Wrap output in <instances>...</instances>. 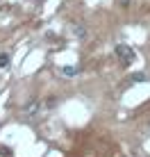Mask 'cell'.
Returning <instances> with one entry per match:
<instances>
[{"mask_svg":"<svg viewBox=\"0 0 150 157\" xmlns=\"http://www.w3.org/2000/svg\"><path fill=\"white\" fill-rule=\"evenodd\" d=\"M116 57L121 59L123 66H132V64H134V50H132L130 46H125V43H118V46H116Z\"/></svg>","mask_w":150,"mask_h":157,"instance_id":"6da1fadb","label":"cell"},{"mask_svg":"<svg viewBox=\"0 0 150 157\" xmlns=\"http://www.w3.org/2000/svg\"><path fill=\"white\" fill-rule=\"evenodd\" d=\"M62 75L64 78H73V75H77V68L75 66H62Z\"/></svg>","mask_w":150,"mask_h":157,"instance_id":"7a4b0ae2","label":"cell"},{"mask_svg":"<svg viewBox=\"0 0 150 157\" xmlns=\"http://www.w3.org/2000/svg\"><path fill=\"white\" fill-rule=\"evenodd\" d=\"M132 80H134V82H143V80H148V75L146 73H134V75H132Z\"/></svg>","mask_w":150,"mask_h":157,"instance_id":"3957f363","label":"cell"},{"mask_svg":"<svg viewBox=\"0 0 150 157\" xmlns=\"http://www.w3.org/2000/svg\"><path fill=\"white\" fill-rule=\"evenodd\" d=\"M7 64H9V55H5V52H2V55H0V68H5Z\"/></svg>","mask_w":150,"mask_h":157,"instance_id":"277c9868","label":"cell"},{"mask_svg":"<svg viewBox=\"0 0 150 157\" xmlns=\"http://www.w3.org/2000/svg\"><path fill=\"white\" fill-rule=\"evenodd\" d=\"M130 2H132V0H118V5H121V7H127Z\"/></svg>","mask_w":150,"mask_h":157,"instance_id":"5b68a950","label":"cell"}]
</instances>
